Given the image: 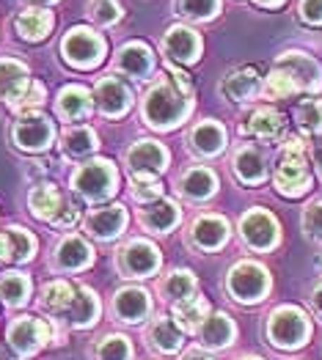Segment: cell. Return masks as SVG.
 Masks as SVG:
<instances>
[{"instance_id":"cell-19","label":"cell","mask_w":322,"mask_h":360,"mask_svg":"<svg viewBox=\"0 0 322 360\" xmlns=\"http://www.w3.org/2000/svg\"><path fill=\"white\" fill-rule=\"evenodd\" d=\"M193 245L202 250H218L229 240V223L221 214H202L190 229Z\"/></svg>"},{"instance_id":"cell-12","label":"cell","mask_w":322,"mask_h":360,"mask_svg":"<svg viewBox=\"0 0 322 360\" xmlns=\"http://www.w3.org/2000/svg\"><path fill=\"white\" fill-rule=\"evenodd\" d=\"M118 267L130 278H147L160 267V253L151 242L132 240L118 250Z\"/></svg>"},{"instance_id":"cell-15","label":"cell","mask_w":322,"mask_h":360,"mask_svg":"<svg viewBox=\"0 0 322 360\" xmlns=\"http://www.w3.org/2000/svg\"><path fill=\"white\" fill-rule=\"evenodd\" d=\"M30 86L28 66L14 58H0V102H8L11 108L20 105Z\"/></svg>"},{"instance_id":"cell-1","label":"cell","mask_w":322,"mask_h":360,"mask_svg":"<svg viewBox=\"0 0 322 360\" xmlns=\"http://www.w3.org/2000/svg\"><path fill=\"white\" fill-rule=\"evenodd\" d=\"M193 110V89L179 86L171 77H160L151 83L144 96V119L154 129H174Z\"/></svg>"},{"instance_id":"cell-28","label":"cell","mask_w":322,"mask_h":360,"mask_svg":"<svg viewBox=\"0 0 322 360\" xmlns=\"http://www.w3.org/2000/svg\"><path fill=\"white\" fill-rule=\"evenodd\" d=\"M209 314H212V308H209V302L202 295H190L185 300L174 302V319L179 325V330H199Z\"/></svg>"},{"instance_id":"cell-24","label":"cell","mask_w":322,"mask_h":360,"mask_svg":"<svg viewBox=\"0 0 322 360\" xmlns=\"http://www.w3.org/2000/svg\"><path fill=\"white\" fill-rule=\"evenodd\" d=\"M72 328H80V330H86L91 328L97 319H99V297L88 289V286H80L78 292H75V300L69 305V311H66V316H63Z\"/></svg>"},{"instance_id":"cell-40","label":"cell","mask_w":322,"mask_h":360,"mask_svg":"<svg viewBox=\"0 0 322 360\" xmlns=\"http://www.w3.org/2000/svg\"><path fill=\"white\" fill-rule=\"evenodd\" d=\"M297 127L306 135H322V99H306L295 110Z\"/></svg>"},{"instance_id":"cell-54","label":"cell","mask_w":322,"mask_h":360,"mask_svg":"<svg viewBox=\"0 0 322 360\" xmlns=\"http://www.w3.org/2000/svg\"><path fill=\"white\" fill-rule=\"evenodd\" d=\"M242 360H262V358H242Z\"/></svg>"},{"instance_id":"cell-49","label":"cell","mask_w":322,"mask_h":360,"mask_svg":"<svg viewBox=\"0 0 322 360\" xmlns=\"http://www.w3.org/2000/svg\"><path fill=\"white\" fill-rule=\"evenodd\" d=\"M6 262H11V248H8V237L3 231L0 234V264H6Z\"/></svg>"},{"instance_id":"cell-50","label":"cell","mask_w":322,"mask_h":360,"mask_svg":"<svg viewBox=\"0 0 322 360\" xmlns=\"http://www.w3.org/2000/svg\"><path fill=\"white\" fill-rule=\"evenodd\" d=\"M311 308H314V314L322 319V283L314 286V292H311Z\"/></svg>"},{"instance_id":"cell-10","label":"cell","mask_w":322,"mask_h":360,"mask_svg":"<svg viewBox=\"0 0 322 360\" xmlns=\"http://www.w3.org/2000/svg\"><path fill=\"white\" fill-rule=\"evenodd\" d=\"M275 69L284 72L295 83L297 91H320L322 89V66L306 53H284L275 60Z\"/></svg>"},{"instance_id":"cell-43","label":"cell","mask_w":322,"mask_h":360,"mask_svg":"<svg viewBox=\"0 0 322 360\" xmlns=\"http://www.w3.org/2000/svg\"><path fill=\"white\" fill-rule=\"evenodd\" d=\"M91 17L99 25H113L121 17V8H118L116 0H91Z\"/></svg>"},{"instance_id":"cell-14","label":"cell","mask_w":322,"mask_h":360,"mask_svg":"<svg viewBox=\"0 0 322 360\" xmlns=\"http://www.w3.org/2000/svg\"><path fill=\"white\" fill-rule=\"evenodd\" d=\"M91 262H94V250L78 234L63 237L58 242V248H56V256H53V264L61 272H80L86 270V267H91Z\"/></svg>"},{"instance_id":"cell-38","label":"cell","mask_w":322,"mask_h":360,"mask_svg":"<svg viewBox=\"0 0 322 360\" xmlns=\"http://www.w3.org/2000/svg\"><path fill=\"white\" fill-rule=\"evenodd\" d=\"M160 289H163L166 300H171V302L185 300V297L196 295V275H193V272H187V270H176L163 281V286H160Z\"/></svg>"},{"instance_id":"cell-48","label":"cell","mask_w":322,"mask_h":360,"mask_svg":"<svg viewBox=\"0 0 322 360\" xmlns=\"http://www.w3.org/2000/svg\"><path fill=\"white\" fill-rule=\"evenodd\" d=\"M78 217H80V210H78L75 204H66V201H63V207H61V212L56 214L53 226H56V229H72V226L78 223Z\"/></svg>"},{"instance_id":"cell-56","label":"cell","mask_w":322,"mask_h":360,"mask_svg":"<svg viewBox=\"0 0 322 360\" xmlns=\"http://www.w3.org/2000/svg\"><path fill=\"white\" fill-rule=\"evenodd\" d=\"M320 267H322V259H320Z\"/></svg>"},{"instance_id":"cell-13","label":"cell","mask_w":322,"mask_h":360,"mask_svg":"<svg viewBox=\"0 0 322 360\" xmlns=\"http://www.w3.org/2000/svg\"><path fill=\"white\" fill-rule=\"evenodd\" d=\"M94 99H97V108L108 116V119H118L130 110L132 105V91L127 89L118 77H102L94 89Z\"/></svg>"},{"instance_id":"cell-11","label":"cell","mask_w":322,"mask_h":360,"mask_svg":"<svg viewBox=\"0 0 322 360\" xmlns=\"http://www.w3.org/2000/svg\"><path fill=\"white\" fill-rule=\"evenodd\" d=\"M240 234H242V240L248 242L251 248H256V250H270V248H275V242L281 237L275 217L267 214L264 210L245 212L242 220H240Z\"/></svg>"},{"instance_id":"cell-18","label":"cell","mask_w":322,"mask_h":360,"mask_svg":"<svg viewBox=\"0 0 322 360\" xmlns=\"http://www.w3.org/2000/svg\"><path fill=\"white\" fill-rule=\"evenodd\" d=\"M124 226H127V210L118 204L94 210L86 217V231L97 240H116L124 231Z\"/></svg>"},{"instance_id":"cell-46","label":"cell","mask_w":322,"mask_h":360,"mask_svg":"<svg viewBox=\"0 0 322 360\" xmlns=\"http://www.w3.org/2000/svg\"><path fill=\"white\" fill-rule=\"evenodd\" d=\"M44 96H47V89H44V83H39V80H33L25 91V96L20 99V105H17V110H33V108H39L42 102H44Z\"/></svg>"},{"instance_id":"cell-20","label":"cell","mask_w":322,"mask_h":360,"mask_svg":"<svg viewBox=\"0 0 322 360\" xmlns=\"http://www.w3.org/2000/svg\"><path fill=\"white\" fill-rule=\"evenodd\" d=\"M221 89L226 94V99H232V102H248L262 91V77H259L256 69L242 66V69H237V72L223 77Z\"/></svg>"},{"instance_id":"cell-3","label":"cell","mask_w":322,"mask_h":360,"mask_svg":"<svg viewBox=\"0 0 322 360\" xmlns=\"http://www.w3.org/2000/svg\"><path fill=\"white\" fill-rule=\"evenodd\" d=\"M311 335V322L309 316L295 308V305H281L270 314L267 319V338L278 349H297L309 341Z\"/></svg>"},{"instance_id":"cell-21","label":"cell","mask_w":322,"mask_h":360,"mask_svg":"<svg viewBox=\"0 0 322 360\" xmlns=\"http://www.w3.org/2000/svg\"><path fill=\"white\" fill-rule=\"evenodd\" d=\"M199 335H202V344H204L206 349H223V347H229L235 341L237 328L229 314L218 311V314L206 316L204 325L199 328Z\"/></svg>"},{"instance_id":"cell-37","label":"cell","mask_w":322,"mask_h":360,"mask_svg":"<svg viewBox=\"0 0 322 360\" xmlns=\"http://www.w3.org/2000/svg\"><path fill=\"white\" fill-rule=\"evenodd\" d=\"M130 358H132L130 338L127 335H118V333H111V335L99 338L97 347H94V360H130Z\"/></svg>"},{"instance_id":"cell-5","label":"cell","mask_w":322,"mask_h":360,"mask_svg":"<svg viewBox=\"0 0 322 360\" xmlns=\"http://www.w3.org/2000/svg\"><path fill=\"white\" fill-rule=\"evenodd\" d=\"M6 341H8L11 352L30 358L53 341V319L47 322V319H36V316H17V319H11V325L6 330Z\"/></svg>"},{"instance_id":"cell-2","label":"cell","mask_w":322,"mask_h":360,"mask_svg":"<svg viewBox=\"0 0 322 360\" xmlns=\"http://www.w3.org/2000/svg\"><path fill=\"white\" fill-rule=\"evenodd\" d=\"M311 171L306 162V146L300 138H290L278 151L275 165V187L287 198H300L311 190Z\"/></svg>"},{"instance_id":"cell-4","label":"cell","mask_w":322,"mask_h":360,"mask_svg":"<svg viewBox=\"0 0 322 360\" xmlns=\"http://www.w3.org/2000/svg\"><path fill=\"white\" fill-rule=\"evenodd\" d=\"M116 184H118V171L111 160H91V162L80 165L72 174L75 193H80L91 204L111 198L116 193Z\"/></svg>"},{"instance_id":"cell-45","label":"cell","mask_w":322,"mask_h":360,"mask_svg":"<svg viewBox=\"0 0 322 360\" xmlns=\"http://www.w3.org/2000/svg\"><path fill=\"white\" fill-rule=\"evenodd\" d=\"M303 229L311 240H322V201H314L303 214Z\"/></svg>"},{"instance_id":"cell-32","label":"cell","mask_w":322,"mask_h":360,"mask_svg":"<svg viewBox=\"0 0 322 360\" xmlns=\"http://www.w3.org/2000/svg\"><path fill=\"white\" fill-rule=\"evenodd\" d=\"M190 141H193V149L199 151V154H204V157H215V154H221L223 146H226V129H223L218 121L206 119L193 129Z\"/></svg>"},{"instance_id":"cell-44","label":"cell","mask_w":322,"mask_h":360,"mask_svg":"<svg viewBox=\"0 0 322 360\" xmlns=\"http://www.w3.org/2000/svg\"><path fill=\"white\" fill-rule=\"evenodd\" d=\"M160 195H163V184L157 179H151V181L132 179V198H135L138 204H151V201H157Z\"/></svg>"},{"instance_id":"cell-36","label":"cell","mask_w":322,"mask_h":360,"mask_svg":"<svg viewBox=\"0 0 322 360\" xmlns=\"http://www.w3.org/2000/svg\"><path fill=\"white\" fill-rule=\"evenodd\" d=\"M30 297V281L23 272H3L0 275V302L20 308Z\"/></svg>"},{"instance_id":"cell-29","label":"cell","mask_w":322,"mask_h":360,"mask_svg":"<svg viewBox=\"0 0 322 360\" xmlns=\"http://www.w3.org/2000/svg\"><path fill=\"white\" fill-rule=\"evenodd\" d=\"M56 110L63 121H80L91 113V94L83 86H66L61 89Z\"/></svg>"},{"instance_id":"cell-30","label":"cell","mask_w":322,"mask_h":360,"mask_svg":"<svg viewBox=\"0 0 322 360\" xmlns=\"http://www.w3.org/2000/svg\"><path fill=\"white\" fill-rule=\"evenodd\" d=\"M75 286L69 283V281H53V283H47L44 289H42V295H39V305H42V311H47L50 316H66V311H69V305L75 300Z\"/></svg>"},{"instance_id":"cell-55","label":"cell","mask_w":322,"mask_h":360,"mask_svg":"<svg viewBox=\"0 0 322 360\" xmlns=\"http://www.w3.org/2000/svg\"><path fill=\"white\" fill-rule=\"evenodd\" d=\"M42 3H53V0H42Z\"/></svg>"},{"instance_id":"cell-9","label":"cell","mask_w":322,"mask_h":360,"mask_svg":"<svg viewBox=\"0 0 322 360\" xmlns=\"http://www.w3.org/2000/svg\"><path fill=\"white\" fill-rule=\"evenodd\" d=\"M127 165H130L135 181H151L166 171L168 151L163 149L157 141H138L132 149L127 151Z\"/></svg>"},{"instance_id":"cell-27","label":"cell","mask_w":322,"mask_h":360,"mask_svg":"<svg viewBox=\"0 0 322 360\" xmlns=\"http://www.w3.org/2000/svg\"><path fill=\"white\" fill-rule=\"evenodd\" d=\"M116 66L124 75H130V77H147L149 72L154 69V58H151V50H149L147 44L132 41V44L118 50Z\"/></svg>"},{"instance_id":"cell-33","label":"cell","mask_w":322,"mask_h":360,"mask_svg":"<svg viewBox=\"0 0 322 360\" xmlns=\"http://www.w3.org/2000/svg\"><path fill=\"white\" fill-rule=\"evenodd\" d=\"M235 171L245 184H259L267 176V160L256 146H245V149L237 151Z\"/></svg>"},{"instance_id":"cell-16","label":"cell","mask_w":322,"mask_h":360,"mask_svg":"<svg viewBox=\"0 0 322 360\" xmlns=\"http://www.w3.org/2000/svg\"><path fill=\"white\" fill-rule=\"evenodd\" d=\"M163 50L166 56L174 60V63H196L199 60V53H202V39L199 33L185 25H176L166 33L163 39Z\"/></svg>"},{"instance_id":"cell-42","label":"cell","mask_w":322,"mask_h":360,"mask_svg":"<svg viewBox=\"0 0 322 360\" xmlns=\"http://www.w3.org/2000/svg\"><path fill=\"white\" fill-rule=\"evenodd\" d=\"M264 91H267V96H275V99H287V96L297 94L292 80H290L284 72H278V69L270 72V77H267V83H264Z\"/></svg>"},{"instance_id":"cell-51","label":"cell","mask_w":322,"mask_h":360,"mask_svg":"<svg viewBox=\"0 0 322 360\" xmlns=\"http://www.w3.org/2000/svg\"><path fill=\"white\" fill-rule=\"evenodd\" d=\"M182 360H215V358H209L204 349H190V352L182 355Z\"/></svg>"},{"instance_id":"cell-6","label":"cell","mask_w":322,"mask_h":360,"mask_svg":"<svg viewBox=\"0 0 322 360\" xmlns=\"http://www.w3.org/2000/svg\"><path fill=\"white\" fill-rule=\"evenodd\" d=\"M105 50H108L105 39L91 28H72L63 36V44H61L63 60L75 69H94L105 58Z\"/></svg>"},{"instance_id":"cell-39","label":"cell","mask_w":322,"mask_h":360,"mask_svg":"<svg viewBox=\"0 0 322 360\" xmlns=\"http://www.w3.org/2000/svg\"><path fill=\"white\" fill-rule=\"evenodd\" d=\"M6 237H8V248H11V262L23 264V262H30L33 253H36V237L20 229V226H11L6 229Z\"/></svg>"},{"instance_id":"cell-53","label":"cell","mask_w":322,"mask_h":360,"mask_svg":"<svg viewBox=\"0 0 322 360\" xmlns=\"http://www.w3.org/2000/svg\"><path fill=\"white\" fill-rule=\"evenodd\" d=\"M254 3H259V6H264V8H275V6H281L284 0H254Z\"/></svg>"},{"instance_id":"cell-23","label":"cell","mask_w":322,"mask_h":360,"mask_svg":"<svg viewBox=\"0 0 322 360\" xmlns=\"http://www.w3.org/2000/svg\"><path fill=\"white\" fill-rule=\"evenodd\" d=\"M179 190L185 198L190 201H206L209 195H215L218 190V176L204 168V165H196V168H187L182 174V181H179Z\"/></svg>"},{"instance_id":"cell-41","label":"cell","mask_w":322,"mask_h":360,"mask_svg":"<svg viewBox=\"0 0 322 360\" xmlns=\"http://www.w3.org/2000/svg\"><path fill=\"white\" fill-rule=\"evenodd\" d=\"M179 6H182V14L193 20H209L218 14L221 0H179Z\"/></svg>"},{"instance_id":"cell-35","label":"cell","mask_w":322,"mask_h":360,"mask_svg":"<svg viewBox=\"0 0 322 360\" xmlns=\"http://www.w3.org/2000/svg\"><path fill=\"white\" fill-rule=\"evenodd\" d=\"M53 28V14L47 8H28L17 17V33L28 41H42Z\"/></svg>"},{"instance_id":"cell-47","label":"cell","mask_w":322,"mask_h":360,"mask_svg":"<svg viewBox=\"0 0 322 360\" xmlns=\"http://www.w3.org/2000/svg\"><path fill=\"white\" fill-rule=\"evenodd\" d=\"M300 17L309 25H322V0H300Z\"/></svg>"},{"instance_id":"cell-22","label":"cell","mask_w":322,"mask_h":360,"mask_svg":"<svg viewBox=\"0 0 322 360\" xmlns=\"http://www.w3.org/2000/svg\"><path fill=\"white\" fill-rule=\"evenodd\" d=\"M28 207H30V212H33V217L53 223L56 214L61 212V207H63V195H61L58 187H56L53 181H42V184H36V187L30 190Z\"/></svg>"},{"instance_id":"cell-34","label":"cell","mask_w":322,"mask_h":360,"mask_svg":"<svg viewBox=\"0 0 322 360\" xmlns=\"http://www.w3.org/2000/svg\"><path fill=\"white\" fill-rule=\"evenodd\" d=\"M97 146H99L97 143V132L91 127H72L61 138V149L69 160H83L88 154H94Z\"/></svg>"},{"instance_id":"cell-7","label":"cell","mask_w":322,"mask_h":360,"mask_svg":"<svg viewBox=\"0 0 322 360\" xmlns=\"http://www.w3.org/2000/svg\"><path fill=\"white\" fill-rule=\"evenodd\" d=\"M226 289L237 302H245V305L262 302L264 295L270 292V275L256 262H240L229 270Z\"/></svg>"},{"instance_id":"cell-31","label":"cell","mask_w":322,"mask_h":360,"mask_svg":"<svg viewBox=\"0 0 322 360\" xmlns=\"http://www.w3.org/2000/svg\"><path fill=\"white\" fill-rule=\"evenodd\" d=\"M149 341L160 355H176L182 349V330H179L174 319L157 316L149 328Z\"/></svg>"},{"instance_id":"cell-25","label":"cell","mask_w":322,"mask_h":360,"mask_svg":"<svg viewBox=\"0 0 322 360\" xmlns=\"http://www.w3.org/2000/svg\"><path fill=\"white\" fill-rule=\"evenodd\" d=\"M242 132L251 135V138H256V141H275L284 132V116L275 113L273 108H259V110H254L245 119Z\"/></svg>"},{"instance_id":"cell-52","label":"cell","mask_w":322,"mask_h":360,"mask_svg":"<svg viewBox=\"0 0 322 360\" xmlns=\"http://www.w3.org/2000/svg\"><path fill=\"white\" fill-rule=\"evenodd\" d=\"M311 157H314L317 168L322 171V141H317V143H314V149H311Z\"/></svg>"},{"instance_id":"cell-8","label":"cell","mask_w":322,"mask_h":360,"mask_svg":"<svg viewBox=\"0 0 322 360\" xmlns=\"http://www.w3.org/2000/svg\"><path fill=\"white\" fill-rule=\"evenodd\" d=\"M53 138H56L53 121L42 116V113H36V110L23 113L11 127V141H14L17 149L23 151H44L53 143Z\"/></svg>"},{"instance_id":"cell-17","label":"cell","mask_w":322,"mask_h":360,"mask_svg":"<svg viewBox=\"0 0 322 360\" xmlns=\"http://www.w3.org/2000/svg\"><path fill=\"white\" fill-rule=\"evenodd\" d=\"M149 311H151V300H149L147 289L127 286V289H118L116 295H113V314L121 322L138 325L141 319H147Z\"/></svg>"},{"instance_id":"cell-26","label":"cell","mask_w":322,"mask_h":360,"mask_svg":"<svg viewBox=\"0 0 322 360\" xmlns=\"http://www.w3.org/2000/svg\"><path fill=\"white\" fill-rule=\"evenodd\" d=\"M141 223L147 226L149 231H154V234H166V231H171L176 223H179V207H176L174 201H166V198H157L151 204H144Z\"/></svg>"}]
</instances>
